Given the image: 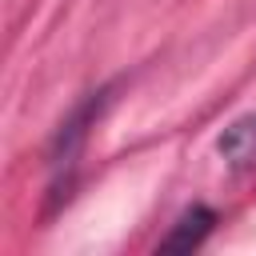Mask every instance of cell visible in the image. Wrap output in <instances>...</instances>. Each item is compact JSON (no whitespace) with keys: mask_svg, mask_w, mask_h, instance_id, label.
Listing matches in <instances>:
<instances>
[{"mask_svg":"<svg viewBox=\"0 0 256 256\" xmlns=\"http://www.w3.org/2000/svg\"><path fill=\"white\" fill-rule=\"evenodd\" d=\"M212 224H216V212L204 208V204H196V208H188V212L176 220V228L160 240V248H164V252H192V248L204 244V236L212 232Z\"/></svg>","mask_w":256,"mask_h":256,"instance_id":"1","label":"cell"},{"mask_svg":"<svg viewBox=\"0 0 256 256\" xmlns=\"http://www.w3.org/2000/svg\"><path fill=\"white\" fill-rule=\"evenodd\" d=\"M220 156L232 164V168H256V116H240L232 120L220 140H216Z\"/></svg>","mask_w":256,"mask_h":256,"instance_id":"2","label":"cell"}]
</instances>
